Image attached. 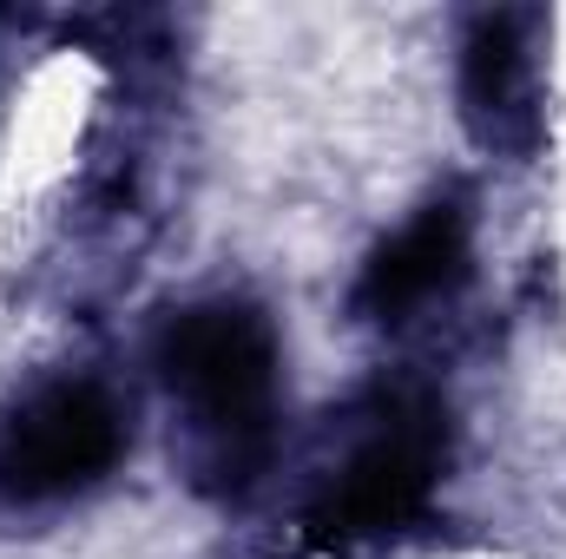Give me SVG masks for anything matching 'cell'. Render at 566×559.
Returning a JSON list of instances; mask_svg holds the SVG:
<instances>
[{
	"label": "cell",
	"instance_id": "obj_2",
	"mask_svg": "<svg viewBox=\"0 0 566 559\" xmlns=\"http://www.w3.org/2000/svg\"><path fill=\"white\" fill-rule=\"evenodd\" d=\"M448 467V415L441 402H396L389 415L363 434V447L329 474V487L310 507V540L316 547H369L422 520L428 494Z\"/></svg>",
	"mask_w": 566,
	"mask_h": 559
},
{
	"label": "cell",
	"instance_id": "obj_5",
	"mask_svg": "<svg viewBox=\"0 0 566 559\" xmlns=\"http://www.w3.org/2000/svg\"><path fill=\"white\" fill-rule=\"evenodd\" d=\"M461 277H468V211H461V198H434V204H422L416 224H402L363 264L356 316H369V323H409L422 303L448 296Z\"/></svg>",
	"mask_w": 566,
	"mask_h": 559
},
{
	"label": "cell",
	"instance_id": "obj_3",
	"mask_svg": "<svg viewBox=\"0 0 566 559\" xmlns=\"http://www.w3.org/2000/svg\"><path fill=\"white\" fill-rule=\"evenodd\" d=\"M126 454V415L99 382H46L0 415V500H66Z\"/></svg>",
	"mask_w": 566,
	"mask_h": 559
},
{
	"label": "cell",
	"instance_id": "obj_1",
	"mask_svg": "<svg viewBox=\"0 0 566 559\" xmlns=\"http://www.w3.org/2000/svg\"><path fill=\"white\" fill-rule=\"evenodd\" d=\"M158 382L191 415V487L244 500L277 447V329L258 303L211 296L158 329Z\"/></svg>",
	"mask_w": 566,
	"mask_h": 559
},
{
	"label": "cell",
	"instance_id": "obj_4",
	"mask_svg": "<svg viewBox=\"0 0 566 559\" xmlns=\"http://www.w3.org/2000/svg\"><path fill=\"white\" fill-rule=\"evenodd\" d=\"M461 119L488 151L527 158L541 145L534 106V53L521 13H481L461 40Z\"/></svg>",
	"mask_w": 566,
	"mask_h": 559
}]
</instances>
